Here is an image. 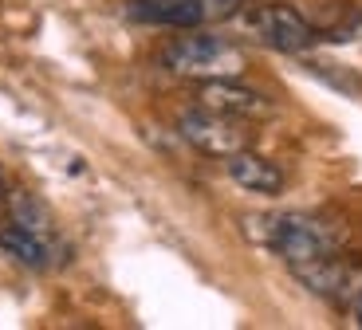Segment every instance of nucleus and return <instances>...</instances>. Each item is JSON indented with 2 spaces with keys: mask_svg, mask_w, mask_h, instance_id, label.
<instances>
[{
  "mask_svg": "<svg viewBox=\"0 0 362 330\" xmlns=\"http://www.w3.org/2000/svg\"><path fill=\"white\" fill-rule=\"evenodd\" d=\"M245 232L260 248L276 252L288 268H299V264H311V259H323L331 252H339V236L331 232V224H323L319 216H308V213L245 216Z\"/></svg>",
  "mask_w": 362,
  "mask_h": 330,
  "instance_id": "obj_1",
  "label": "nucleus"
},
{
  "mask_svg": "<svg viewBox=\"0 0 362 330\" xmlns=\"http://www.w3.org/2000/svg\"><path fill=\"white\" fill-rule=\"evenodd\" d=\"M8 185H4V173H0V208H8Z\"/></svg>",
  "mask_w": 362,
  "mask_h": 330,
  "instance_id": "obj_10",
  "label": "nucleus"
},
{
  "mask_svg": "<svg viewBox=\"0 0 362 330\" xmlns=\"http://www.w3.org/2000/svg\"><path fill=\"white\" fill-rule=\"evenodd\" d=\"M225 170L245 193H260V196H280L284 193V170L276 165V161H268L264 153H252L248 146L236 150V153H228Z\"/></svg>",
  "mask_w": 362,
  "mask_h": 330,
  "instance_id": "obj_8",
  "label": "nucleus"
},
{
  "mask_svg": "<svg viewBox=\"0 0 362 330\" xmlns=\"http://www.w3.org/2000/svg\"><path fill=\"white\" fill-rule=\"evenodd\" d=\"M351 314H354V322H358V326H362V295H358V299H354V303H351Z\"/></svg>",
  "mask_w": 362,
  "mask_h": 330,
  "instance_id": "obj_11",
  "label": "nucleus"
},
{
  "mask_svg": "<svg viewBox=\"0 0 362 330\" xmlns=\"http://www.w3.org/2000/svg\"><path fill=\"white\" fill-rule=\"evenodd\" d=\"M162 67L181 79H236L248 67V55L233 44V40L209 36L189 28V36H177L162 47Z\"/></svg>",
  "mask_w": 362,
  "mask_h": 330,
  "instance_id": "obj_2",
  "label": "nucleus"
},
{
  "mask_svg": "<svg viewBox=\"0 0 362 330\" xmlns=\"http://www.w3.org/2000/svg\"><path fill=\"white\" fill-rule=\"evenodd\" d=\"M291 276L308 287L311 295H319V299H327V303H335V307H346V311L362 295V259H351L343 252H331L323 259L299 264V268H291Z\"/></svg>",
  "mask_w": 362,
  "mask_h": 330,
  "instance_id": "obj_5",
  "label": "nucleus"
},
{
  "mask_svg": "<svg viewBox=\"0 0 362 330\" xmlns=\"http://www.w3.org/2000/svg\"><path fill=\"white\" fill-rule=\"evenodd\" d=\"M0 252L8 259H16L20 268H28V271H47L55 259V240L8 220V224H0Z\"/></svg>",
  "mask_w": 362,
  "mask_h": 330,
  "instance_id": "obj_9",
  "label": "nucleus"
},
{
  "mask_svg": "<svg viewBox=\"0 0 362 330\" xmlns=\"http://www.w3.org/2000/svg\"><path fill=\"white\" fill-rule=\"evenodd\" d=\"M197 102L209 107V110H217V114H228V118H264V114H272L268 95L245 87L240 75H236V79H205L201 90H197Z\"/></svg>",
  "mask_w": 362,
  "mask_h": 330,
  "instance_id": "obj_7",
  "label": "nucleus"
},
{
  "mask_svg": "<svg viewBox=\"0 0 362 330\" xmlns=\"http://www.w3.org/2000/svg\"><path fill=\"white\" fill-rule=\"evenodd\" d=\"M240 24H245V32L256 44L272 47V52H288V55L308 52L319 40L311 20L299 8H291V4H248L240 12Z\"/></svg>",
  "mask_w": 362,
  "mask_h": 330,
  "instance_id": "obj_3",
  "label": "nucleus"
},
{
  "mask_svg": "<svg viewBox=\"0 0 362 330\" xmlns=\"http://www.w3.org/2000/svg\"><path fill=\"white\" fill-rule=\"evenodd\" d=\"M245 8V0H127V16L154 28H205Z\"/></svg>",
  "mask_w": 362,
  "mask_h": 330,
  "instance_id": "obj_4",
  "label": "nucleus"
},
{
  "mask_svg": "<svg viewBox=\"0 0 362 330\" xmlns=\"http://www.w3.org/2000/svg\"><path fill=\"white\" fill-rule=\"evenodd\" d=\"M245 4H248V0H245Z\"/></svg>",
  "mask_w": 362,
  "mask_h": 330,
  "instance_id": "obj_12",
  "label": "nucleus"
},
{
  "mask_svg": "<svg viewBox=\"0 0 362 330\" xmlns=\"http://www.w3.org/2000/svg\"><path fill=\"white\" fill-rule=\"evenodd\" d=\"M177 134L205 158H228V153L245 150L248 146V130H240V122L228 114H217L209 107H193L181 110L177 118Z\"/></svg>",
  "mask_w": 362,
  "mask_h": 330,
  "instance_id": "obj_6",
  "label": "nucleus"
}]
</instances>
